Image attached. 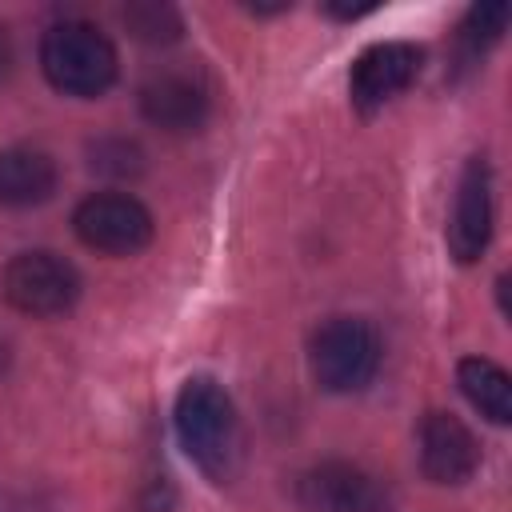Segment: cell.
<instances>
[{"instance_id": "cell-12", "label": "cell", "mask_w": 512, "mask_h": 512, "mask_svg": "<svg viewBox=\"0 0 512 512\" xmlns=\"http://www.w3.org/2000/svg\"><path fill=\"white\" fill-rule=\"evenodd\" d=\"M456 384L464 392V400L492 424H508L512 420V376L488 360V356H464L456 364Z\"/></svg>"}, {"instance_id": "cell-11", "label": "cell", "mask_w": 512, "mask_h": 512, "mask_svg": "<svg viewBox=\"0 0 512 512\" xmlns=\"http://www.w3.org/2000/svg\"><path fill=\"white\" fill-rule=\"evenodd\" d=\"M56 160L40 148H4L0 152V204L32 208L56 192Z\"/></svg>"}, {"instance_id": "cell-2", "label": "cell", "mask_w": 512, "mask_h": 512, "mask_svg": "<svg viewBox=\"0 0 512 512\" xmlns=\"http://www.w3.org/2000/svg\"><path fill=\"white\" fill-rule=\"evenodd\" d=\"M40 68L48 84L64 96L96 100L116 80V48L88 20H60L40 36Z\"/></svg>"}, {"instance_id": "cell-9", "label": "cell", "mask_w": 512, "mask_h": 512, "mask_svg": "<svg viewBox=\"0 0 512 512\" xmlns=\"http://www.w3.org/2000/svg\"><path fill=\"white\" fill-rule=\"evenodd\" d=\"M488 240H492V168L484 156H468L448 216V252L460 264H472L484 256Z\"/></svg>"}, {"instance_id": "cell-6", "label": "cell", "mask_w": 512, "mask_h": 512, "mask_svg": "<svg viewBox=\"0 0 512 512\" xmlns=\"http://www.w3.org/2000/svg\"><path fill=\"white\" fill-rule=\"evenodd\" d=\"M296 504L304 512H392V492L360 464L324 460L300 472Z\"/></svg>"}, {"instance_id": "cell-1", "label": "cell", "mask_w": 512, "mask_h": 512, "mask_svg": "<svg viewBox=\"0 0 512 512\" xmlns=\"http://www.w3.org/2000/svg\"><path fill=\"white\" fill-rule=\"evenodd\" d=\"M172 424H176V440H180L184 456L204 476L224 484L236 472V460H240V420H236V404H232V396L224 392L220 380L188 376L180 384V392H176Z\"/></svg>"}, {"instance_id": "cell-8", "label": "cell", "mask_w": 512, "mask_h": 512, "mask_svg": "<svg viewBox=\"0 0 512 512\" xmlns=\"http://www.w3.org/2000/svg\"><path fill=\"white\" fill-rule=\"evenodd\" d=\"M140 116L172 136L200 132L208 120V88L196 72L184 68H164L144 80L140 88Z\"/></svg>"}, {"instance_id": "cell-16", "label": "cell", "mask_w": 512, "mask_h": 512, "mask_svg": "<svg viewBox=\"0 0 512 512\" xmlns=\"http://www.w3.org/2000/svg\"><path fill=\"white\" fill-rule=\"evenodd\" d=\"M360 12H372V4H328V16H340V20H356Z\"/></svg>"}, {"instance_id": "cell-3", "label": "cell", "mask_w": 512, "mask_h": 512, "mask_svg": "<svg viewBox=\"0 0 512 512\" xmlns=\"http://www.w3.org/2000/svg\"><path fill=\"white\" fill-rule=\"evenodd\" d=\"M380 332L364 316H332L312 332L308 364L324 392L348 396L372 384L380 368Z\"/></svg>"}, {"instance_id": "cell-4", "label": "cell", "mask_w": 512, "mask_h": 512, "mask_svg": "<svg viewBox=\"0 0 512 512\" xmlns=\"http://www.w3.org/2000/svg\"><path fill=\"white\" fill-rule=\"evenodd\" d=\"M4 300L24 316H64L80 300V272L56 252H20L0 276Z\"/></svg>"}, {"instance_id": "cell-17", "label": "cell", "mask_w": 512, "mask_h": 512, "mask_svg": "<svg viewBox=\"0 0 512 512\" xmlns=\"http://www.w3.org/2000/svg\"><path fill=\"white\" fill-rule=\"evenodd\" d=\"M8 68H12V40H8V28L0 24V80L8 76Z\"/></svg>"}, {"instance_id": "cell-10", "label": "cell", "mask_w": 512, "mask_h": 512, "mask_svg": "<svg viewBox=\"0 0 512 512\" xmlns=\"http://www.w3.org/2000/svg\"><path fill=\"white\" fill-rule=\"evenodd\" d=\"M480 468V444L472 428L452 412H428L420 420V472L432 484H468Z\"/></svg>"}, {"instance_id": "cell-7", "label": "cell", "mask_w": 512, "mask_h": 512, "mask_svg": "<svg viewBox=\"0 0 512 512\" xmlns=\"http://www.w3.org/2000/svg\"><path fill=\"white\" fill-rule=\"evenodd\" d=\"M424 68V48H416L412 40H380L368 44L352 72H348V96L352 108L372 116L376 108H384L388 100H396L400 92L412 88V80Z\"/></svg>"}, {"instance_id": "cell-15", "label": "cell", "mask_w": 512, "mask_h": 512, "mask_svg": "<svg viewBox=\"0 0 512 512\" xmlns=\"http://www.w3.org/2000/svg\"><path fill=\"white\" fill-rule=\"evenodd\" d=\"M88 164H92V172H104V176H136L140 168H144V152L132 144V140H124V136H104V140H96L92 148H88Z\"/></svg>"}, {"instance_id": "cell-14", "label": "cell", "mask_w": 512, "mask_h": 512, "mask_svg": "<svg viewBox=\"0 0 512 512\" xmlns=\"http://www.w3.org/2000/svg\"><path fill=\"white\" fill-rule=\"evenodd\" d=\"M508 16H512V8H508L504 0H492V4H476V8H468L464 24H460V44H464V52H468L472 60H476V56H484V52L504 36Z\"/></svg>"}, {"instance_id": "cell-13", "label": "cell", "mask_w": 512, "mask_h": 512, "mask_svg": "<svg viewBox=\"0 0 512 512\" xmlns=\"http://www.w3.org/2000/svg\"><path fill=\"white\" fill-rule=\"evenodd\" d=\"M124 24H128V32L136 36V40H144V44H172V40H180V32H184V20H180V12L172 8V4H128L124 8Z\"/></svg>"}, {"instance_id": "cell-5", "label": "cell", "mask_w": 512, "mask_h": 512, "mask_svg": "<svg viewBox=\"0 0 512 512\" xmlns=\"http://www.w3.org/2000/svg\"><path fill=\"white\" fill-rule=\"evenodd\" d=\"M76 236L104 256H136L152 244V212L128 192H96L72 212Z\"/></svg>"}]
</instances>
